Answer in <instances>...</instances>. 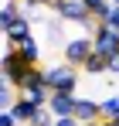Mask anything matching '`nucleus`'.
<instances>
[{"mask_svg":"<svg viewBox=\"0 0 119 126\" xmlns=\"http://www.w3.org/2000/svg\"><path fill=\"white\" fill-rule=\"evenodd\" d=\"M27 72H31V65L20 58V51L17 48H7V55L0 58V75L14 85V89H20V82L27 79Z\"/></svg>","mask_w":119,"mask_h":126,"instance_id":"obj_4","label":"nucleus"},{"mask_svg":"<svg viewBox=\"0 0 119 126\" xmlns=\"http://www.w3.org/2000/svg\"><path fill=\"white\" fill-rule=\"evenodd\" d=\"M61 51H65V65L82 68L85 58L92 55V34H82V38H68V41H61Z\"/></svg>","mask_w":119,"mask_h":126,"instance_id":"obj_5","label":"nucleus"},{"mask_svg":"<svg viewBox=\"0 0 119 126\" xmlns=\"http://www.w3.org/2000/svg\"><path fill=\"white\" fill-rule=\"evenodd\" d=\"M55 126H82L78 119H72V116H68V119H55Z\"/></svg>","mask_w":119,"mask_h":126,"instance_id":"obj_21","label":"nucleus"},{"mask_svg":"<svg viewBox=\"0 0 119 126\" xmlns=\"http://www.w3.org/2000/svg\"><path fill=\"white\" fill-rule=\"evenodd\" d=\"M99 116L102 119H119V95L112 92V95H105L99 102Z\"/></svg>","mask_w":119,"mask_h":126,"instance_id":"obj_14","label":"nucleus"},{"mask_svg":"<svg viewBox=\"0 0 119 126\" xmlns=\"http://www.w3.org/2000/svg\"><path fill=\"white\" fill-rule=\"evenodd\" d=\"M109 75H119V55L109 58Z\"/></svg>","mask_w":119,"mask_h":126,"instance_id":"obj_20","label":"nucleus"},{"mask_svg":"<svg viewBox=\"0 0 119 126\" xmlns=\"http://www.w3.org/2000/svg\"><path fill=\"white\" fill-rule=\"evenodd\" d=\"M82 3H85V10L92 14V21H95V24H102V21H105V14H109V7H112L109 0H82Z\"/></svg>","mask_w":119,"mask_h":126,"instance_id":"obj_13","label":"nucleus"},{"mask_svg":"<svg viewBox=\"0 0 119 126\" xmlns=\"http://www.w3.org/2000/svg\"><path fill=\"white\" fill-rule=\"evenodd\" d=\"M0 34H3V27H0Z\"/></svg>","mask_w":119,"mask_h":126,"instance_id":"obj_24","label":"nucleus"},{"mask_svg":"<svg viewBox=\"0 0 119 126\" xmlns=\"http://www.w3.org/2000/svg\"><path fill=\"white\" fill-rule=\"evenodd\" d=\"M17 17H20V3H17V0H7V3L0 7V27L7 31L10 21H17Z\"/></svg>","mask_w":119,"mask_h":126,"instance_id":"obj_15","label":"nucleus"},{"mask_svg":"<svg viewBox=\"0 0 119 126\" xmlns=\"http://www.w3.org/2000/svg\"><path fill=\"white\" fill-rule=\"evenodd\" d=\"M24 3V17H31L38 7H51V0H20Z\"/></svg>","mask_w":119,"mask_h":126,"instance_id":"obj_17","label":"nucleus"},{"mask_svg":"<svg viewBox=\"0 0 119 126\" xmlns=\"http://www.w3.org/2000/svg\"><path fill=\"white\" fill-rule=\"evenodd\" d=\"M82 72L92 75V79H95V75H105V72H109V58L99 55V51H92V55L85 58V65H82Z\"/></svg>","mask_w":119,"mask_h":126,"instance_id":"obj_11","label":"nucleus"},{"mask_svg":"<svg viewBox=\"0 0 119 126\" xmlns=\"http://www.w3.org/2000/svg\"><path fill=\"white\" fill-rule=\"evenodd\" d=\"M99 126H119V119H99Z\"/></svg>","mask_w":119,"mask_h":126,"instance_id":"obj_22","label":"nucleus"},{"mask_svg":"<svg viewBox=\"0 0 119 126\" xmlns=\"http://www.w3.org/2000/svg\"><path fill=\"white\" fill-rule=\"evenodd\" d=\"M72 119H78L82 126L89 123H99V99H92V95H75V112H72Z\"/></svg>","mask_w":119,"mask_h":126,"instance_id":"obj_7","label":"nucleus"},{"mask_svg":"<svg viewBox=\"0 0 119 126\" xmlns=\"http://www.w3.org/2000/svg\"><path fill=\"white\" fill-rule=\"evenodd\" d=\"M31 126H55L51 109H48V106H44V109H38V112H34V119H31Z\"/></svg>","mask_w":119,"mask_h":126,"instance_id":"obj_16","label":"nucleus"},{"mask_svg":"<svg viewBox=\"0 0 119 126\" xmlns=\"http://www.w3.org/2000/svg\"><path fill=\"white\" fill-rule=\"evenodd\" d=\"M92 51H99L105 58L119 55V31H112L109 24H95V31H92Z\"/></svg>","mask_w":119,"mask_h":126,"instance_id":"obj_6","label":"nucleus"},{"mask_svg":"<svg viewBox=\"0 0 119 126\" xmlns=\"http://www.w3.org/2000/svg\"><path fill=\"white\" fill-rule=\"evenodd\" d=\"M17 51H20V58H24V62L31 65V68H34V65H41V44H38V38H34V34H31L27 41L20 44Z\"/></svg>","mask_w":119,"mask_h":126,"instance_id":"obj_12","label":"nucleus"},{"mask_svg":"<svg viewBox=\"0 0 119 126\" xmlns=\"http://www.w3.org/2000/svg\"><path fill=\"white\" fill-rule=\"evenodd\" d=\"M17 3H20V0H17Z\"/></svg>","mask_w":119,"mask_h":126,"instance_id":"obj_25","label":"nucleus"},{"mask_svg":"<svg viewBox=\"0 0 119 126\" xmlns=\"http://www.w3.org/2000/svg\"><path fill=\"white\" fill-rule=\"evenodd\" d=\"M31 34H34V27H31V17H24V14H20L17 21H10V27L3 31V38H7V48H20V44L27 41Z\"/></svg>","mask_w":119,"mask_h":126,"instance_id":"obj_8","label":"nucleus"},{"mask_svg":"<svg viewBox=\"0 0 119 126\" xmlns=\"http://www.w3.org/2000/svg\"><path fill=\"white\" fill-rule=\"evenodd\" d=\"M102 24H109L112 31H119V7H109V14H105V21Z\"/></svg>","mask_w":119,"mask_h":126,"instance_id":"obj_18","label":"nucleus"},{"mask_svg":"<svg viewBox=\"0 0 119 126\" xmlns=\"http://www.w3.org/2000/svg\"><path fill=\"white\" fill-rule=\"evenodd\" d=\"M17 95H24V99H31V102L38 106V109H44V106H48V99H51V89L44 85V68H41V65H34V68L27 72V79L20 82Z\"/></svg>","mask_w":119,"mask_h":126,"instance_id":"obj_3","label":"nucleus"},{"mask_svg":"<svg viewBox=\"0 0 119 126\" xmlns=\"http://www.w3.org/2000/svg\"><path fill=\"white\" fill-rule=\"evenodd\" d=\"M34 112H38V106L31 102V99H24V95H17V99L10 102V116L17 119V126H31Z\"/></svg>","mask_w":119,"mask_h":126,"instance_id":"obj_10","label":"nucleus"},{"mask_svg":"<svg viewBox=\"0 0 119 126\" xmlns=\"http://www.w3.org/2000/svg\"><path fill=\"white\" fill-rule=\"evenodd\" d=\"M109 3H112V7H119V0H109Z\"/></svg>","mask_w":119,"mask_h":126,"instance_id":"obj_23","label":"nucleus"},{"mask_svg":"<svg viewBox=\"0 0 119 126\" xmlns=\"http://www.w3.org/2000/svg\"><path fill=\"white\" fill-rule=\"evenodd\" d=\"M48 38L61 44V21H51V24H48Z\"/></svg>","mask_w":119,"mask_h":126,"instance_id":"obj_19","label":"nucleus"},{"mask_svg":"<svg viewBox=\"0 0 119 126\" xmlns=\"http://www.w3.org/2000/svg\"><path fill=\"white\" fill-rule=\"evenodd\" d=\"M51 10L61 24H78L85 31H95V21H92V14L85 10L82 0H51Z\"/></svg>","mask_w":119,"mask_h":126,"instance_id":"obj_2","label":"nucleus"},{"mask_svg":"<svg viewBox=\"0 0 119 126\" xmlns=\"http://www.w3.org/2000/svg\"><path fill=\"white\" fill-rule=\"evenodd\" d=\"M48 109H51L55 119H68V116L75 112V95H68V92H51Z\"/></svg>","mask_w":119,"mask_h":126,"instance_id":"obj_9","label":"nucleus"},{"mask_svg":"<svg viewBox=\"0 0 119 126\" xmlns=\"http://www.w3.org/2000/svg\"><path fill=\"white\" fill-rule=\"evenodd\" d=\"M44 85L51 89V92H68V95H78V68H72V65H48L44 68Z\"/></svg>","mask_w":119,"mask_h":126,"instance_id":"obj_1","label":"nucleus"}]
</instances>
